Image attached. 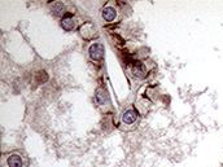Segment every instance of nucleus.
<instances>
[{
    "label": "nucleus",
    "instance_id": "obj_1",
    "mask_svg": "<svg viewBox=\"0 0 223 167\" xmlns=\"http://www.w3.org/2000/svg\"><path fill=\"white\" fill-rule=\"evenodd\" d=\"M88 53H90V56H91V58H92V60H96L97 61V60H100V58L103 57L104 47L100 43H94V44H91L90 49H88Z\"/></svg>",
    "mask_w": 223,
    "mask_h": 167
},
{
    "label": "nucleus",
    "instance_id": "obj_2",
    "mask_svg": "<svg viewBox=\"0 0 223 167\" xmlns=\"http://www.w3.org/2000/svg\"><path fill=\"white\" fill-rule=\"evenodd\" d=\"M117 13H116V9L113 8V6H105V8L103 9V18L105 19L108 22H112L114 18H116Z\"/></svg>",
    "mask_w": 223,
    "mask_h": 167
},
{
    "label": "nucleus",
    "instance_id": "obj_3",
    "mask_svg": "<svg viewBox=\"0 0 223 167\" xmlns=\"http://www.w3.org/2000/svg\"><path fill=\"white\" fill-rule=\"evenodd\" d=\"M122 119H123V123H126V124L134 123L136 120V113L134 110H127L126 113L123 114Z\"/></svg>",
    "mask_w": 223,
    "mask_h": 167
},
{
    "label": "nucleus",
    "instance_id": "obj_4",
    "mask_svg": "<svg viewBox=\"0 0 223 167\" xmlns=\"http://www.w3.org/2000/svg\"><path fill=\"white\" fill-rule=\"evenodd\" d=\"M8 166L9 167H22V159L17 154H13L8 158Z\"/></svg>",
    "mask_w": 223,
    "mask_h": 167
},
{
    "label": "nucleus",
    "instance_id": "obj_6",
    "mask_svg": "<svg viewBox=\"0 0 223 167\" xmlns=\"http://www.w3.org/2000/svg\"><path fill=\"white\" fill-rule=\"evenodd\" d=\"M61 25H62V27H64L66 31H70L71 29L74 27V21H73V19H71L70 16H68V17H65L64 19H62Z\"/></svg>",
    "mask_w": 223,
    "mask_h": 167
},
{
    "label": "nucleus",
    "instance_id": "obj_5",
    "mask_svg": "<svg viewBox=\"0 0 223 167\" xmlns=\"http://www.w3.org/2000/svg\"><path fill=\"white\" fill-rule=\"evenodd\" d=\"M132 74L137 78H144L145 77V70H144L142 64H136L135 66L132 67Z\"/></svg>",
    "mask_w": 223,
    "mask_h": 167
},
{
    "label": "nucleus",
    "instance_id": "obj_7",
    "mask_svg": "<svg viewBox=\"0 0 223 167\" xmlns=\"http://www.w3.org/2000/svg\"><path fill=\"white\" fill-rule=\"evenodd\" d=\"M105 100H106V93H105V91L99 90V91H97V93H96V101H97L99 104H103Z\"/></svg>",
    "mask_w": 223,
    "mask_h": 167
}]
</instances>
